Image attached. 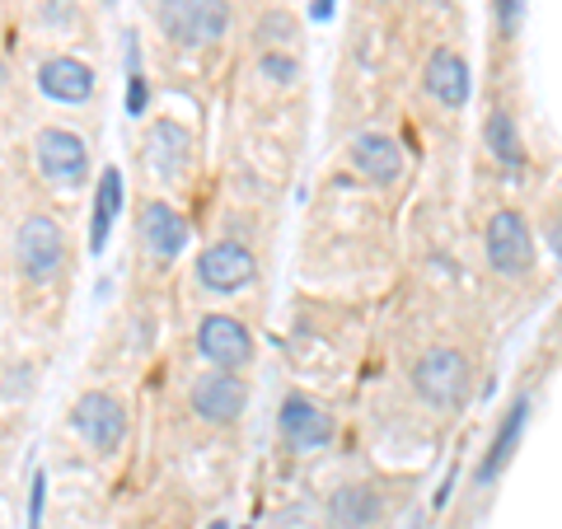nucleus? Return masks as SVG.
<instances>
[{"instance_id": "nucleus-10", "label": "nucleus", "mask_w": 562, "mask_h": 529, "mask_svg": "<svg viewBox=\"0 0 562 529\" xmlns=\"http://www.w3.org/2000/svg\"><path fill=\"white\" fill-rule=\"evenodd\" d=\"M422 85H427V94H431L436 103H446V109H464L469 94H473V70H469V61L460 57V52L436 47L431 61H427V76H422Z\"/></svg>"}, {"instance_id": "nucleus-8", "label": "nucleus", "mask_w": 562, "mask_h": 529, "mask_svg": "<svg viewBox=\"0 0 562 529\" xmlns=\"http://www.w3.org/2000/svg\"><path fill=\"white\" fill-rule=\"evenodd\" d=\"M254 254L244 249V244L235 239H221V244H211V249L198 258V281L206 291H216V295H235L244 291L254 281Z\"/></svg>"}, {"instance_id": "nucleus-25", "label": "nucleus", "mask_w": 562, "mask_h": 529, "mask_svg": "<svg viewBox=\"0 0 562 529\" xmlns=\"http://www.w3.org/2000/svg\"><path fill=\"white\" fill-rule=\"evenodd\" d=\"M0 90H5V61H0Z\"/></svg>"}, {"instance_id": "nucleus-14", "label": "nucleus", "mask_w": 562, "mask_h": 529, "mask_svg": "<svg viewBox=\"0 0 562 529\" xmlns=\"http://www.w3.org/2000/svg\"><path fill=\"white\" fill-rule=\"evenodd\" d=\"M38 90L52 103H85L94 94V70L76 57H47L38 66Z\"/></svg>"}, {"instance_id": "nucleus-24", "label": "nucleus", "mask_w": 562, "mask_h": 529, "mask_svg": "<svg viewBox=\"0 0 562 529\" xmlns=\"http://www.w3.org/2000/svg\"><path fill=\"white\" fill-rule=\"evenodd\" d=\"M333 5H338V0H314V5H310V14H314V20H333Z\"/></svg>"}, {"instance_id": "nucleus-16", "label": "nucleus", "mask_w": 562, "mask_h": 529, "mask_svg": "<svg viewBox=\"0 0 562 529\" xmlns=\"http://www.w3.org/2000/svg\"><path fill=\"white\" fill-rule=\"evenodd\" d=\"M117 211H122V169H103L99 173V192H94V216H90V254L109 249V235L117 225Z\"/></svg>"}, {"instance_id": "nucleus-12", "label": "nucleus", "mask_w": 562, "mask_h": 529, "mask_svg": "<svg viewBox=\"0 0 562 529\" xmlns=\"http://www.w3.org/2000/svg\"><path fill=\"white\" fill-rule=\"evenodd\" d=\"M281 436L291 440L295 450H324L333 440V417L319 408V403H310L305 394H291L281 403Z\"/></svg>"}, {"instance_id": "nucleus-21", "label": "nucleus", "mask_w": 562, "mask_h": 529, "mask_svg": "<svg viewBox=\"0 0 562 529\" xmlns=\"http://www.w3.org/2000/svg\"><path fill=\"white\" fill-rule=\"evenodd\" d=\"M262 76H272L277 85H291L295 76H301V66H295L291 57H277V52H262Z\"/></svg>"}, {"instance_id": "nucleus-23", "label": "nucleus", "mask_w": 562, "mask_h": 529, "mask_svg": "<svg viewBox=\"0 0 562 529\" xmlns=\"http://www.w3.org/2000/svg\"><path fill=\"white\" fill-rule=\"evenodd\" d=\"M520 14H525V0H497V24H502L506 33L520 29Z\"/></svg>"}, {"instance_id": "nucleus-18", "label": "nucleus", "mask_w": 562, "mask_h": 529, "mask_svg": "<svg viewBox=\"0 0 562 529\" xmlns=\"http://www.w3.org/2000/svg\"><path fill=\"white\" fill-rule=\"evenodd\" d=\"M483 140H487V150H492V160H497L506 173H516L520 179V169H525V146H520V132H516V117L512 113H492L483 122Z\"/></svg>"}, {"instance_id": "nucleus-5", "label": "nucleus", "mask_w": 562, "mask_h": 529, "mask_svg": "<svg viewBox=\"0 0 562 529\" xmlns=\"http://www.w3.org/2000/svg\"><path fill=\"white\" fill-rule=\"evenodd\" d=\"M70 421H76V431L94 446V454H113L122 446V436H127V408L103 390L85 394L76 403V413H70Z\"/></svg>"}, {"instance_id": "nucleus-4", "label": "nucleus", "mask_w": 562, "mask_h": 529, "mask_svg": "<svg viewBox=\"0 0 562 529\" xmlns=\"http://www.w3.org/2000/svg\"><path fill=\"white\" fill-rule=\"evenodd\" d=\"M33 155H38L43 179L57 183V188H76L85 173H90V150H85V140L66 127H43L38 140H33Z\"/></svg>"}, {"instance_id": "nucleus-19", "label": "nucleus", "mask_w": 562, "mask_h": 529, "mask_svg": "<svg viewBox=\"0 0 562 529\" xmlns=\"http://www.w3.org/2000/svg\"><path fill=\"white\" fill-rule=\"evenodd\" d=\"M328 516H333V529H371L380 520V497L371 487H342L333 492Z\"/></svg>"}, {"instance_id": "nucleus-2", "label": "nucleus", "mask_w": 562, "mask_h": 529, "mask_svg": "<svg viewBox=\"0 0 562 529\" xmlns=\"http://www.w3.org/2000/svg\"><path fill=\"white\" fill-rule=\"evenodd\" d=\"M160 29L183 47H206L231 29V0H160Z\"/></svg>"}, {"instance_id": "nucleus-9", "label": "nucleus", "mask_w": 562, "mask_h": 529, "mask_svg": "<svg viewBox=\"0 0 562 529\" xmlns=\"http://www.w3.org/2000/svg\"><path fill=\"white\" fill-rule=\"evenodd\" d=\"M244 403H249V390H244V380H235L231 370H211V375L192 384V413L202 421H216V427H231L244 413Z\"/></svg>"}, {"instance_id": "nucleus-6", "label": "nucleus", "mask_w": 562, "mask_h": 529, "mask_svg": "<svg viewBox=\"0 0 562 529\" xmlns=\"http://www.w3.org/2000/svg\"><path fill=\"white\" fill-rule=\"evenodd\" d=\"M66 262V239L61 225L52 216H29L20 225V268L29 281H52Z\"/></svg>"}, {"instance_id": "nucleus-20", "label": "nucleus", "mask_w": 562, "mask_h": 529, "mask_svg": "<svg viewBox=\"0 0 562 529\" xmlns=\"http://www.w3.org/2000/svg\"><path fill=\"white\" fill-rule=\"evenodd\" d=\"M150 109V85L140 76V47L136 38H127V117H146Z\"/></svg>"}, {"instance_id": "nucleus-17", "label": "nucleus", "mask_w": 562, "mask_h": 529, "mask_svg": "<svg viewBox=\"0 0 562 529\" xmlns=\"http://www.w3.org/2000/svg\"><path fill=\"white\" fill-rule=\"evenodd\" d=\"M525 421H530V398H516V408H512V417L502 421V431L492 436V446H487V454H483V464H479V479L483 487L487 483H497V473L506 469V460L516 454V440H520V431H525Z\"/></svg>"}, {"instance_id": "nucleus-3", "label": "nucleus", "mask_w": 562, "mask_h": 529, "mask_svg": "<svg viewBox=\"0 0 562 529\" xmlns=\"http://www.w3.org/2000/svg\"><path fill=\"white\" fill-rule=\"evenodd\" d=\"M483 249H487L492 272H502V277H525L535 268V239H530V225H525L520 211H497V216L487 221Z\"/></svg>"}, {"instance_id": "nucleus-22", "label": "nucleus", "mask_w": 562, "mask_h": 529, "mask_svg": "<svg viewBox=\"0 0 562 529\" xmlns=\"http://www.w3.org/2000/svg\"><path fill=\"white\" fill-rule=\"evenodd\" d=\"M43 506H47V473H33V497H29V529H43Z\"/></svg>"}, {"instance_id": "nucleus-26", "label": "nucleus", "mask_w": 562, "mask_h": 529, "mask_svg": "<svg viewBox=\"0 0 562 529\" xmlns=\"http://www.w3.org/2000/svg\"><path fill=\"white\" fill-rule=\"evenodd\" d=\"M211 529H231V525H225V520H216V525H211Z\"/></svg>"}, {"instance_id": "nucleus-7", "label": "nucleus", "mask_w": 562, "mask_h": 529, "mask_svg": "<svg viewBox=\"0 0 562 529\" xmlns=\"http://www.w3.org/2000/svg\"><path fill=\"white\" fill-rule=\"evenodd\" d=\"M198 351L216 365V370H235L254 361V333L244 328L239 319H231V314H206L202 328H198Z\"/></svg>"}, {"instance_id": "nucleus-11", "label": "nucleus", "mask_w": 562, "mask_h": 529, "mask_svg": "<svg viewBox=\"0 0 562 529\" xmlns=\"http://www.w3.org/2000/svg\"><path fill=\"white\" fill-rule=\"evenodd\" d=\"M351 169H357L361 179H371L375 188L398 183V173H403L398 140L384 136V132H361L357 140H351Z\"/></svg>"}, {"instance_id": "nucleus-13", "label": "nucleus", "mask_w": 562, "mask_h": 529, "mask_svg": "<svg viewBox=\"0 0 562 529\" xmlns=\"http://www.w3.org/2000/svg\"><path fill=\"white\" fill-rule=\"evenodd\" d=\"M140 239H146V249L155 258L173 262L183 254V244H188V221L169 202H146L140 206Z\"/></svg>"}, {"instance_id": "nucleus-27", "label": "nucleus", "mask_w": 562, "mask_h": 529, "mask_svg": "<svg viewBox=\"0 0 562 529\" xmlns=\"http://www.w3.org/2000/svg\"><path fill=\"white\" fill-rule=\"evenodd\" d=\"M109 5H113V0H109Z\"/></svg>"}, {"instance_id": "nucleus-1", "label": "nucleus", "mask_w": 562, "mask_h": 529, "mask_svg": "<svg viewBox=\"0 0 562 529\" xmlns=\"http://www.w3.org/2000/svg\"><path fill=\"white\" fill-rule=\"evenodd\" d=\"M469 384H473L469 357L454 347H427L413 365V390L427 398L431 408H460L469 398Z\"/></svg>"}, {"instance_id": "nucleus-15", "label": "nucleus", "mask_w": 562, "mask_h": 529, "mask_svg": "<svg viewBox=\"0 0 562 529\" xmlns=\"http://www.w3.org/2000/svg\"><path fill=\"white\" fill-rule=\"evenodd\" d=\"M146 150H150V169L160 173V179H179L188 169L192 136H188V127H179V122H155Z\"/></svg>"}]
</instances>
